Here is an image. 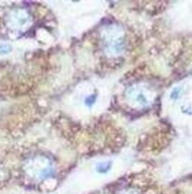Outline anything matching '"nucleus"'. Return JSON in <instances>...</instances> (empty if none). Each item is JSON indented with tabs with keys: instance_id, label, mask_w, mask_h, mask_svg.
Instances as JSON below:
<instances>
[{
	"instance_id": "f03ea898",
	"label": "nucleus",
	"mask_w": 192,
	"mask_h": 194,
	"mask_svg": "<svg viewBox=\"0 0 192 194\" xmlns=\"http://www.w3.org/2000/svg\"><path fill=\"white\" fill-rule=\"evenodd\" d=\"M12 50V47L9 44H2L0 45V54H6L10 53Z\"/></svg>"
},
{
	"instance_id": "f257e3e1",
	"label": "nucleus",
	"mask_w": 192,
	"mask_h": 194,
	"mask_svg": "<svg viewBox=\"0 0 192 194\" xmlns=\"http://www.w3.org/2000/svg\"><path fill=\"white\" fill-rule=\"evenodd\" d=\"M110 168H111V163L110 162H101V163H99L97 165L96 169L100 174H105V173H107L109 170L110 169Z\"/></svg>"
},
{
	"instance_id": "7ed1b4c3",
	"label": "nucleus",
	"mask_w": 192,
	"mask_h": 194,
	"mask_svg": "<svg viewBox=\"0 0 192 194\" xmlns=\"http://www.w3.org/2000/svg\"><path fill=\"white\" fill-rule=\"evenodd\" d=\"M94 102H95V96H94V95L89 96L86 100V103L87 105H89V106H91Z\"/></svg>"
}]
</instances>
